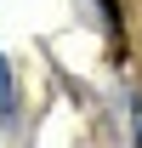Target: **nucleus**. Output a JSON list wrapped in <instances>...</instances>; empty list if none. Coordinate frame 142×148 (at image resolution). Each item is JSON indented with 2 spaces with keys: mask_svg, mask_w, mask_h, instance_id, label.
Segmentation results:
<instances>
[{
  "mask_svg": "<svg viewBox=\"0 0 142 148\" xmlns=\"http://www.w3.org/2000/svg\"><path fill=\"white\" fill-rule=\"evenodd\" d=\"M0 120H6V125H17V80H12L6 51H0Z\"/></svg>",
  "mask_w": 142,
  "mask_h": 148,
  "instance_id": "obj_1",
  "label": "nucleus"
},
{
  "mask_svg": "<svg viewBox=\"0 0 142 148\" xmlns=\"http://www.w3.org/2000/svg\"><path fill=\"white\" fill-rule=\"evenodd\" d=\"M137 148H142V125H137Z\"/></svg>",
  "mask_w": 142,
  "mask_h": 148,
  "instance_id": "obj_2",
  "label": "nucleus"
}]
</instances>
